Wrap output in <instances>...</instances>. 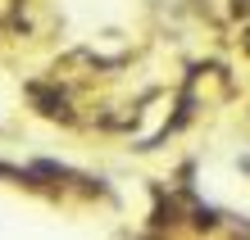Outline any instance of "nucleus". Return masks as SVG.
Returning <instances> with one entry per match:
<instances>
[{
  "mask_svg": "<svg viewBox=\"0 0 250 240\" xmlns=\"http://www.w3.org/2000/svg\"><path fill=\"white\" fill-rule=\"evenodd\" d=\"M241 50L250 55V27H246V32H241Z\"/></svg>",
  "mask_w": 250,
  "mask_h": 240,
  "instance_id": "1",
  "label": "nucleus"
}]
</instances>
